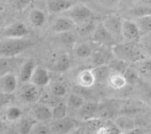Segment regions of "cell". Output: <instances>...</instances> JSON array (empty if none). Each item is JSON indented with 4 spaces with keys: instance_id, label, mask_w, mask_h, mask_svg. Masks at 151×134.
Returning a JSON list of instances; mask_svg holds the SVG:
<instances>
[{
    "instance_id": "9c48e42d",
    "label": "cell",
    "mask_w": 151,
    "mask_h": 134,
    "mask_svg": "<svg viewBox=\"0 0 151 134\" xmlns=\"http://www.w3.org/2000/svg\"><path fill=\"white\" fill-rule=\"evenodd\" d=\"M121 34H122V41L136 42L139 41L142 33L134 19L123 18Z\"/></svg>"
},
{
    "instance_id": "f1b7e54d",
    "label": "cell",
    "mask_w": 151,
    "mask_h": 134,
    "mask_svg": "<svg viewBox=\"0 0 151 134\" xmlns=\"http://www.w3.org/2000/svg\"><path fill=\"white\" fill-rule=\"evenodd\" d=\"M134 20L137 23L142 34H147L151 33V13L136 17Z\"/></svg>"
},
{
    "instance_id": "ab89813d",
    "label": "cell",
    "mask_w": 151,
    "mask_h": 134,
    "mask_svg": "<svg viewBox=\"0 0 151 134\" xmlns=\"http://www.w3.org/2000/svg\"><path fill=\"white\" fill-rule=\"evenodd\" d=\"M3 10H4V5H3V4H2V2H1V0H0V12H1Z\"/></svg>"
},
{
    "instance_id": "4fadbf2b",
    "label": "cell",
    "mask_w": 151,
    "mask_h": 134,
    "mask_svg": "<svg viewBox=\"0 0 151 134\" xmlns=\"http://www.w3.org/2000/svg\"><path fill=\"white\" fill-rule=\"evenodd\" d=\"M77 115L81 122L99 118V102H85L77 110Z\"/></svg>"
},
{
    "instance_id": "9a60e30c",
    "label": "cell",
    "mask_w": 151,
    "mask_h": 134,
    "mask_svg": "<svg viewBox=\"0 0 151 134\" xmlns=\"http://www.w3.org/2000/svg\"><path fill=\"white\" fill-rule=\"evenodd\" d=\"M75 27H76L75 22L69 17L63 14L56 18L51 25L52 31L57 34L68 31H73L75 29Z\"/></svg>"
},
{
    "instance_id": "ba28073f",
    "label": "cell",
    "mask_w": 151,
    "mask_h": 134,
    "mask_svg": "<svg viewBox=\"0 0 151 134\" xmlns=\"http://www.w3.org/2000/svg\"><path fill=\"white\" fill-rule=\"evenodd\" d=\"M30 31L22 21H14L6 26L2 31L3 38H25L29 35Z\"/></svg>"
},
{
    "instance_id": "1f68e13d",
    "label": "cell",
    "mask_w": 151,
    "mask_h": 134,
    "mask_svg": "<svg viewBox=\"0 0 151 134\" xmlns=\"http://www.w3.org/2000/svg\"><path fill=\"white\" fill-rule=\"evenodd\" d=\"M108 65L113 72H120V73L124 74L125 72L127 71V69L129 67L130 64H128V63L123 61L122 59H119L114 56L113 58L109 62Z\"/></svg>"
},
{
    "instance_id": "e575fe53",
    "label": "cell",
    "mask_w": 151,
    "mask_h": 134,
    "mask_svg": "<svg viewBox=\"0 0 151 134\" xmlns=\"http://www.w3.org/2000/svg\"><path fill=\"white\" fill-rule=\"evenodd\" d=\"M50 93L57 98H61L67 94L66 87L61 82L54 83L50 87Z\"/></svg>"
},
{
    "instance_id": "4316f807",
    "label": "cell",
    "mask_w": 151,
    "mask_h": 134,
    "mask_svg": "<svg viewBox=\"0 0 151 134\" xmlns=\"http://www.w3.org/2000/svg\"><path fill=\"white\" fill-rule=\"evenodd\" d=\"M16 66L17 61L15 57H7L0 56V76L8 72H13Z\"/></svg>"
},
{
    "instance_id": "2e32d148",
    "label": "cell",
    "mask_w": 151,
    "mask_h": 134,
    "mask_svg": "<svg viewBox=\"0 0 151 134\" xmlns=\"http://www.w3.org/2000/svg\"><path fill=\"white\" fill-rule=\"evenodd\" d=\"M71 65V57L67 52L55 54L50 62V68L57 72H64L69 69Z\"/></svg>"
},
{
    "instance_id": "5bb4252c",
    "label": "cell",
    "mask_w": 151,
    "mask_h": 134,
    "mask_svg": "<svg viewBox=\"0 0 151 134\" xmlns=\"http://www.w3.org/2000/svg\"><path fill=\"white\" fill-rule=\"evenodd\" d=\"M18 77L14 72H8L0 76V94L12 95L18 87Z\"/></svg>"
},
{
    "instance_id": "cb8c5ba5",
    "label": "cell",
    "mask_w": 151,
    "mask_h": 134,
    "mask_svg": "<svg viewBox=\"0 0 151 134\" xmlns=\"http://www.w3.org/2000/svg\"><path fill=\"white\" fill-rule=\"evenodd\" d=\"M115 124L122 133H131L135 128V121L130 116H119L115 119Z\"/></svg>"
},
{
    "instance_id": "7a4b0ae2",
    "label": "cell",
    "mask_w": 151,
    "mask_h": 134,
    "mask_svg": "<svg viewBox=\"0 0 151 134\" xmlns=\"http://www.w3.org/2000/svg\"><path fill=\"white\" fill-rule=\"evenodd\" d=\"M35 42L27 38H2L0 40V56L15 57L34 46Z\"/></svg>"
},
{
    "instance_id": "5b68a950",
    "label": "cell",
    "mask_w": 151,
    "mask_h": 134,
    "mask_svg": "<svg viewBox=\"0 0 151 134\" xmlns=\"http://www.w3.org/2000/svg\"><path fill=\"white\" fill-rule=\"evenodd\" d=\"M90 40L97 45H104L111 48L117 43L116 40L110 34L102 21L96 23L95 31Z\"/></svg>"
},
{
    "instance_id": "7c38bea8",
    "label": "cell",
    "mask_w": 151,
    "mask_h": 134,
    "mask_svg": "<svg viewBox=\"0 0 151 134\" xmlns=\"http://www.w3.org/2000/svg\"><path fill=\"white\" fill-rule=\"evenodd\" d=\"M32 118L35 119L36 122L40 123H49L53 119L52 117V108L46 103H35L32 109Z\"/></svg>"
},
{
    "instance_id": "83f0119b",
    "label": "cell",
    "mask_w": 151,
    "mask_h": 134,
    "mask_svg": "<svg viewBox=\"0 0 151 134\" xmlns=\"http://www.w3.org/2000/svg\"><path fill=\"white\" fill-rule=\"evenodd\" d=\"M85 102L86 101L82 95H81L78 93H72L67 97L66 104H67L68 110L77 111L83 105Z\"/></svg>"
},
{
    "instance_id": "484cf974",
    "label": "cell",
    "mask_w": 151,
    "mask_h": 134,
    "mask_svg": "<svg viewBox=\"0 0 151 134\" xmlns=\"http://www.w3.org/2000/svg\"><path fill=\"white\" fill-rule=\"evenodd\" d=\"M135 64H137L136 70L141 79L151 80V58H145Z\"/></svg>"
},
{
    "instance_id": "52a82bcc",
    "label": "cell",
    "mask_w": 151,
    "mask_h": 134,
    "mask_svg": "<svg viewBox=\"0 0 151 134\" xmlns=\"http://www.w3.org/2000/svg\"><path fill=\"white\" fill-rule=\"evenodd\" d=\"M41 96L42 95L40 87H36L31 82L24 83L19 93V100L27 104L36 103L41 99Z\"/></svg>"
},
{
    "instance_id": "d590c367",
    "label": "cell",
    "mask_w": 151,
    "mask_h": 134,
    "mask_svg": "<svg viewBox=\"0 0 151 134\" xmlns=\"http://www.w3.org/2000/svg\"><path fill=\"white\" fill-rule=\"evenodd\" d=\"M6 1L12 8H14L17 11L25 10L31 3V0H6Z\"/></svg>"
},
{
    "instance_id": "d4e9b609",
    "label": "cell",
    "mask_w": 151,
    "mask_h": 134,
    "mask_svg": "<svg viewBox=\"0 0 151 134\" xmlns=\"http://www.w3.org/2000/svg\"><path fill=\"white\" fill-rule=\"evenodd\" d=\"M93 70H94L95 76H96V83H99V84L107 83V80L109 76L111 75V73L112 72V70L110 68L108 64L94 66Z\"/></svg>"
},
{
    "instance_id": "d6a6232c",
    "label": "cell",
    "mask_w": 151,
    "mask_h": 134,
    "mask_svg": "<svg viewBox=\"0 0 151 134\" xmlns=\"http://www.w3.org/2000/svg\"><path fill=\"white\" fill-rule=\"evenodd\" d=\"M4 116H5L6 120L10 122L18 121L21 118L22 110L17 106H10L6 109L4 112Z\"/></svg>"
},
{
    "instance_id": "8992f818",
    "label": "cell",
    "mask_w": 151,
    "mask_h": 134,
    "mask_svg": "<svg viewBox=\"0 0 151 134\" xmlns=\"http://www.w3.org/2000/svg\"><path fill=\"white\" fill-rule=\"evenodd\" d=\"M122 21L123 17L118 14H109L106 17H104L102 20L104 27L116 40L117 43L122 41Z\"/></svg>"
},
{
    "instance_id": "7402d4cb",
    "label": "cell",
    "mask_w": 151,
    "mask_h": 134,
    "mask_svg": "<svg viewBox=\"0 0 151 134\" xmlns=\"http://www.w3.org/2000/svg\"><path fill=\"white\" fill-rule=\"evenodd\" d=\"M106 84L109 86L110 88L113 90H121L127 87V81L123 73L112 71V72L111 73V75L107 80Z\"/></svg>"
},
{
    "instance_id": "d6986e66",
    "label": "cell",
    "mask_w": 151,
    "mask_h": 134,
    "mask_svg": "<svg viewBox=\"0 0 151 134\" xmlns=\"http://www.w3.org/2000/svg\"><path fill=\"white\" fill-rule=\"evenodd\" d=\"M76 3V0H48L47 8L51 14H62Z\"/></svg>"
},
{
    "instance_id": "74e56055",
    "label": "cell",
    "mask_w": 151,
    "mask_h": 134,
    "mask_svg": "<svg viewBox=\"0 0 151 134\" xmlns=\"http://www.w3.org/2000/svg\"><path fill=\"white\" fill-rule=\"evenodd\" d=\"M96 4L106 8V9H111L116 7L121 0H92Z\"/></svg>"
},
{
    "instance_id": "44dd1931",
    "label": "cell",
    "mask_w": 151,
    "mask_h": 134,
    "mask_svg": "<svg viewBox=\"0 0 151 134\" xmlns=\"http://www.w3.org/2000/svg\"><path fill=\"white\" fill-rule=\"evenodd\" d=\"M36 65L33 59H28L25 61L20 66H19V80L24 84L30 82L31 77L33 75V72L35 69Z\"/></svg>"
},
{
    "instance_id": "6da1fadb",
    "label": "cell",
    "mask_w": 151,
    "mask_h": 134,
    "mask_svg": "<svg viewBox=\"0 0 151 134\" xmlns=\"http://www.w3.org/2000/svg\"><path fill=\"white\" fill-rule=\"evenodd\" d=\"M137 42L138 41L136 42L122 41L116 43L112 47V51L114 56L130 64H134L145 59L146 55L143 47H142Z\"/></svg>"
},
{
    "instance_id": "ac0fdd59",
    "label": "cell",
    "mask_w": 151,
    "mask_h": 134,
    "mask_svg": "<svg viewBox=\"0 0 151 134\" xmlns=\"http://www.w3.org/2000/svg\"><path fill=\"white\" fill-rule=\"evenodd\" d=\"M50 81V74L48 68L43 66H36L33 75L31 77L30 82L36 87L42 88L49 85Z\"/></svg>"
},
{
    "instance_id": "30bf717a",
    "label": "cell",
    "mask_w": 151,
    "mask_h": 134,
    "mask_svg": "<svg viewBox=\"0 0 151 134\" xmlns=\"http://www.w3.org/2000/svg\"><path fill=\"white\" fill-rule=\"evenodd\" d=\"M113 57L114 54L111 47L96 44L94 53L90 59L94 66H98V65L108 64L109 62L113 58Z\"/></svg>"
},
{
    "instance_id": "603a6c76",
    "label": "cell",
    "mask_w": 151,
    "mask_h": 134,
    "mask_svg": "<svg viewBox=\"0 0 151 134\" xmlns=\"http://www.w3.org/2000/svg\"><path fill=\"white\" fill-rule=\"evenodd\" d=\"M28 20L33 27L40 28L46 22V14L40 9H33L28 15Z\"/></svg>"
},
{
    "instance_id": "ffe728a7",
    "label": "cell",
    "mask_w": 151,
    "mask_h": 134,
    "mask_svg": "<svg viewBox=\"0 0 151 134\" xmlns=\"http://www.w3.org/2000/svg\"><path fill=\"white\" fill-rule=\"evenodd\" d=\"M96 23L97 22L95 19H90L83 23H81L79 25H76V27L74 30H76L77 36L81 37L82 39H85V40H87L88 38L91 39L93 33L95 31Z\"/></svg>"
},
{
    "instance_id": "f546056e",
    "label": "cell",
    "mask_w": 151,
    "mask_h": 134,
    "mask_svg": "<svg viewBox=\"0 0 151 134\" xmlns=\"http://www.w3.org/2000/svg\"><path fill=\"white\" fill-rule=\"evenodd\" d=\"M67 113H68V107L66 102H58L52 108V117H53L52 120L63 118L67 116Z\"/></svg>"
},
{
    "instance_id": "3957f363",
    "label": "cell",
    "mask_w": 151,
    "mask_h": 134,
    "mask_svg": "<svg viewBox=\"0 0 151 134\" xmlns=\"http://www.w3.org/2000/svg\"><path fill=\"white\" fill-rule=\"evenodd\" d=\"M62 14L72 19L76 25L90 19H95L92 9L83 3H76Z\"/></svg>"
},
{
    "instance_id": "277c9868",
    "label": "cell",
    "mask_w": 151,
    "mask_h": 134,
    "mask_svg": "<svg viewBox=\"0 0 151 134\" xmlns=\"http://www.w3.org/2000/svg\"><path fill=\"white\" fill-rule=\"evenodd\" d=\"M80 125L81 123L79 120L68 116L60 119H54L50 125L51 133L59 134L73 133L80 128Z\"/></svg>"
},
{
    "instance_id": "836d02e7",
    "label": "cell",
    "mask_w": 151,
    "mask_h": 134,
    "mask_svg": "<svg viewBox=\"0 0 151 134\" xmlns=\"http://www.w3.org/2000/svg\"><path fill=\"white\" fill-rule=\"evenodd\" d=\"M124 75L127 79V84H131V85H135L138 82V80L141 79L136 68H132L130 65L125 72Z\"/></svg>"
},
{
    "instance_id": "f35d334b",
    "label": "cell",
    "mask_w": 151,
    "mask_h": 134,
    "mask_svg": "<svg viewBox=\"0 0 151 134\" xmlns=\"http://www.w3.org/2000/svg\"><path fill=\"white\" fill-rule=\"evenodd\" d=\"M150 35V38L145 39V41L142 43V47L145 52L146 57H148L149 58H151V33L148 34Z\"/></svg>"
},
{
    "instance_id": "8fae6325",
    "label": "cell",
    "mask_w": 151,
    "mask_h": 134,
    "mask_svg": "<svg viewBox=\"0 0 151 134\" xmlns=\"http://www.w3.org/2000/svg\"><path fill=\"white\" fill-rule=\"evenodd\" d=\"M96 44L94 43L91 40H82L77 42L73 47V54L79 59H88L91 58Z\"/></svg>"
},
{
    "instance_id": "8d00e7d4",
    "label": "cell",
    "mask_w": 151,
    "mask_h": 134,
    "mask_svg": "<svg viewBox=\"0 0 151 134\" xmlns=\"http://www.w3.org/2000/svg\"><path fill=\"white\" fill-rule=\"evenodd\" d=\"M47 123H40V122H36V124L35 125V126L33 127V130L31 132V133L35 134H48L51 133L50 131V126L46 125Z\"/></svg>"
},
{
    "instance_id": "4dcf8cb0",
    "label": "cell",
    "mask_w": 151,
    "mask_h": 134,
    "mask_svg": "<svg viewBox=\"0 0 151 134\" xmlns=\"http://www.w3.org/2000/svg\"><path fill=\"white\" fill-rule=\"evenodd\" d=\"M36 124V121L33 118H22L20 119L19 125H18V131L21 134L31 133L33 127Z\"/></svg>"
},
{
    "instance_id": "e0dca14e",
    "label": "cell",
    "mask_w": 151,
    "mask_h": 134,
    "mask_svg": "<svg viewBox=\"0 0 151 134\" xmlns=\"http://www.w3.org/2000/svg\"><path fill=\"white\" fill-rule=\"evenodd\" d=\"M77 85L81 88H91L96 84V76L93 68H85L81 70L76 76Z\"/></svg>"
}]
</instances>
